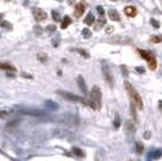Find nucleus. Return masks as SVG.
Listing matches in <instances>:
<instances>
[{"instance_id":"f257e3e1","label":"nucleus","mask_w":162,"mask_h":161,"mask_svg":"<svg viewBox=\"0 0 162 161\" xmlns=\"http://www.w3.org/2000/svg\"><path fill=\"white\" fill-rule=\"evenodd\" d=\"M125 89L127 90V92L129 95V98L132 99V103H134V105H137L139 109H143V101H142V97L139 96V93L136 91V89H134L131 84H129L128 81H125Z\"/></svg>"},{"instance_id":"f03ea898","label":"nucleus","mask_w":162,"mask_h":161,"mask_svg":"<svg viewBox=\"0 0 162 161\" xmlns=\"http://www.w3.org/2000/svg\"><path fill=\"white\" fill-rule=\"evenodd\" d=\"M90 105L93 109H100L102 107V91L98 86H93L90 93Z\"/></svg>"},{"instance_id":"7ed1b4c3","label":"nucleus","mask_w":162,"mask_h":161,"mask_svg":"<svg viewBox=\"0 0 162 161\" xmlns=\"http://www.w3.org/2000/svg\"><path fill=\"white\" fill-rule=\"evenodd\" d=\"M19 114H24V115H31V116H41L45 114L44 110L41 109H36V108H28V107H16Z\"/></svg>"},{"instance_id":"20e7f679","label":"nucleus","mask_w":162,"mask_h":161,"mask_svg":"<svg viewBox=\"0 0 162 161\" xmlns=\"http://www.w3.org/2000/svg\"><path fill=\"white\" fill-rule=\"evenodd\" d=\"M139 53L142 55V57L144 60H147L149 63V68L151 70H155L156 69V60H155V56H153V53L149 52V51H144V50H139Z\"/></svg>"},{"instance_id":"39448f33","label":"nucleus","mask_w":162,"mask_h":161,"mask_svg":"<svg viewBox=\"0 0 162 161\" xmlns=\"http://www.w3.org/2000/svg\"><path fill=\"white\" fill-rule=\"evenodd\" d=\"M61 97L63 98H66L68 101H73V102H80V103H84L86 104L87 102H86L82 97H80V96H76V95H73V93H70V92H66V91H58L57 92Z\"/></svg>"},{"instance_id":"423d86ee","label":"nucleus","mask_w":162,"mask_h":161,"mask_svg":"<svg viewBox=\"0 0 162 161\" xmlns=\"http://www.w3.org/2000/svg\"><path fill=\"white\" fill-rule=\"evenodd\" d=\"M102 70H103V74H104V78L106 80V83L110 85V86H112L114 85V78H112V75L110 73V69L109 67L106 66V64H103V67H102Z\"/></svg>"},{"instance_id":"0eeeda50","label":"nucleus","mask_w":162,"mask_h":161,"mask_svg":"<svg viewBox=\"0 0 162 161\" xmlns=\"http://www.w3.org/2000/svg\"><path fill=\"white\" fill-rule=\"evenodd\" d=\"M33 15H34V18L37 21V22L45 21L46 17H47V13L44 11V10H41V9H34Z\"/></svg>"},{"instance_id":"6e6552de","label":"nucleus","mask_w":162,"mask_h":161,"mask_svg":"<svg viewBox=\"0 0 162 161\" xmlns=\"http://www.w3.org/2000/svg\"><path fill=\"white\" fill-rule=\"evenodd\" d=\"M76 83H78V85H79L80 90L82 91L84 93H87V87H86V83H85V80H84V78L81 76V75H79V76L76 78Z\"/></svg>"},{"instance_id":"1a4fd4ad","label":"nucleus","mask_w":162,"mask_h":161,"mask_svg":"<svg viewBox=\"0 0 162 161\" xmlns=\"http://www.w3.org/2000/svg\"><path fill=\"white\" fill-rule=\"evenodd\" d=\"M108 16H109V18L112 19V21H120V13H118L116 10H114V9L109 10V12H108Z\"/></svg>"},{"instance_id":"9d476101","label":"nucleus","mask_w":162,"mask_h":161,"mask_svg":"<svg viewBox=\"0 0 162 161\" xmlns=\"http://www.w3.org/2000/svg\"><path fill=\"white\" fill-rule=\"evenodd\" d=\"M125 13L129 17H134L137 15V9L134 6H126L125 7Z\"/></svg>"},{"instance_id":"9b49d317","label":"nucleus","mask_w":162,"mask_h":161,"mask_svg":"<svg viewBox=\"0 0 162 161\" xmlns=\"http://www.w3.org/2000/svg\"><path fill=\"white\" fill-rule=\"evenodd\" d=\"M136 131V127L132 124V121H126V125H125V132L127 133H134Z\"/></svg>"},{"instance_id":"f8f14e48","label":"nucleus","mask_w":162,"mask_h":161,"mask_svg":"<svg viewBox=\"0 0 162 161\" xmlns=\"http://www.w3.org/2000/svg\"><path fill=\"white\" fill-rule=\"evenodd\" d=\"M85 12V4L82 3H80L76 5V7H75V15L76 16H81Z\"/></svg>"},{"instance_id":"ddd939ff","label":"nucleus","mask_w":162,"mask_h":161,"mask_svg":"<svg viewBox=\"0 0 162 161\" xmlns=\"http://www.w3.org/2000/svg\"><path fill=\"white\" fill-rule=\"evenodd\" d=\"M70 23H72V18H70L69 16H64L63 22H62V24H61V28H62V29H66Z\"/></svg>"},{"instance_id":"4468645a","label":"nucleus","mask_w":162,"mask_h":161,"mask_svg":"<svg viewBox=\"0 0 162 161\" xmlns=\"http://www.w3.org/2000/svg\"><path fill=\"white\" fill-rule=\"evenodd\" d=\"M0 69H4V70H12V72L16 70L15 67H12L11 64H9V63H0Z\"/></svg>"},{"instance_id":"2eb2a0df","label":"nucleus","mask_w":162,"mask_h":161,"mask_svg":"<svg viewBox=\"0 0 162 161\" xmlns=\"http://www.w3.org/2000/svg\"><path fill=\"white\" fill-rule=\"evenodd\" d=\"M85 23L87 24V25L93 24V23H94V16H93L92 13H88V15H87V17L85 18Z\"/></svg>"},{"instance_id":"dca6fc26","label":"nucleus","mask_w":162,"mask_h":161,"mask_svg":"<svg viewBox=\"0 0 162 161\" xmlns=\"http://www.w3.org/2000/svg\"><path fill=\"white\" fill-rule=\"evenodd\" d=\"M73 152H74V154H75V155H78V156H81V158H84V156H85V153H84L80 148L73 147Z\"/></svg>"},{"instance_id":"f3484780","label":"nucleus","mask_w":162,"mask_h":161,"mask_svg":"<svg viewBox=\"0 0 162 161\" xmlns=\"http://www.w3.org/2000/svg\"><path fill=\"white\" fill-rule=\"evenodd\" d=\"M153 154L150 155V158H154V159H159L161 155H162V150L161 149H157V150H155V152H151Z\"/></svg>"},{"instance_id":"a211bd4d","label":"nucleus","mask_w":162,"mask_h":161,"mask_svg":"<svg viewBox=\"0 0 162 161\" xmlns=\"http://www.w3.org/2000/svg\"><path fill=\"white\" fill-rule=\"evenodd\" d=\"M82 36L85 39H88V38L92 36V33H91V30L88 28H85V29H82Z\"/></svg>"},{"instance_id":"6ab92c4d","label":"nucleus","mask_w":162,"mask_h":161,"mask_svg":"<svg viewBox=\"0 0 162 161\" xmlns=\"http://www.w3.org/2000/svg\"><path fill=\"white\" fill-rule=\"evenodd\" d=\"M143 150H144L143 144L140 143V142H137V143H136V153H138V154H142V153H143Z\"/></svg>"},{"instance_id":"aec40b11","label":"nucleus","mask_w":162,"mask_h":161,"mask_svg":"<svg viewBox=\"0 0 162 161\" xmlns=\"http://www.w3.org/2000/svg\"><path fill=\"white\" fill-rule=\"evenodd\" d=\"M46 105L48 107V108L53 109V110H56V109L58 108V105H57V104H56L53 101H46Z\"/></svg>"},{"instance_id":"412c9836","label":"nucleus","mask_w":162,"mask_h":161,"mask_svg":"<svg viewBox=\"0 0 162 161\" xmlns=\"http://www.w3.org/2000/svg\"><path fill=\"white\" fill-rule=\"evenodd\" d=\"M37 60H40L41 62H45L47 60V56L45 53H37Z\"/></svg>"},{"instance_id":"4be33fe9","label":"nucleus","mask_w":162,"mask_h":161,"mask_svg":"<svg viewBox=\"0 0 162 161\" xmlns=\"http://www.w3.org/2000/svg\"><path fill=\"white\" fill-rule=\"evenodd\" d=\"M114 127L115 128H118L120 127V116L116 115L115 116V120H114Z\"/></svg>"},{"instance_id":"5701e85b","label":"nucleus","mask_w":162,"mask_h":161,"mask_svg":"<svg viewBox=\"0 0 162 161\" xmlns=\"http://www.w3.org/2000/svg\"><path fill=\"white\" fill-rule=\"evenodd\" d=\"M78 52H79V53H80V55H81V56H82L84 58H88V57H90V55H88V52H86L85 50H81V49H79V50H78Z\"/></svg>"},{"instance_id":"b1692460","label":"nucleus","mask_w":162,"mask_h":161,"mask_svg":"<svg viewBox=\"0 0 162 161\" xmlns=\"http://www.w3.org/2000/svg\"><path fill=\"white\" fill-rule=\"evenodd\" d=\"M3 27V28H5V29H10L11 28V23H9V22H6V21H4V22H1V24H0Z\"/></svg>"},{"instance_id":"393cba45","label":"nucleus","mask_w":162,"mask_h":161,"mask_svg":"<svg viewBox=\"0 0 162 161\" xmlns=\"http://www.w3.org/2000/svg\"><path fill=\"white\" fill-rule=\"evenodd\" d=\"M52 18H53V21L58 22V21H59V13L57 11H52Z\"/></svg>"},{"instance_id":"a878e982","label":"nucleus","mask_w":162,"mask_h":161,"mask_svg":"<svg viewBox=\"0 0 162 161\" xmlns=\"http://www.w3.org/2000/svg\"><path fill=\"white\" fill-rule=\"evenodd\" d=\"M150 23L153 24L154 28H160V23H159L156 19H154V18H153V19H150Z\"/></svg>"},{"instance_id":"bb28decb","label":"nucleus","mask_w":162,"mask_h":161,"mask_svg":"<svg viewBox=\"0 0 162 161\" xmlns=\"http://www.w3.org/2000/svg\"><path fill=\"white\" fill-rule=\"evenodd\" d=\"M161 40H162V39H161L159 35H154L153 38H151V41H153V42H160Z\"/></svg>"},{"instance_id":"cd10ccee","label":"nucleus","mask_w":162,"mask_h":161,"mask_svg":"<svg viewBox=\"0 0 162 161\" xmlns=\"http://www.w3.org/2000/svg\"><path fill=\"white\" fill-rule=\"evenodd\" d=\"M6 116H9V111H6V110L0 111V117H6Z\"/></svg>"},{"instance_id":"c85d7f7f","label":"nucleus","mask_w":162,"mask_h":161,"mask_svg":"<svg viewBox=\"0 0 162 161\" xmlns=\"http://www.w3.org/2000/svg\"><path fill=\"white\" fill-rule=\"evenodd\" d=\"M136 72H137V73H139V74H143V73L145 72V69H144V68H142V67H137V68H136Z\"/></svg>"},{"instance_id":"c756f323","label":"nucleus","mask_w":162,"mask_h":161,"mask_svg":"<svg viewBox=\"0 0 162 161\" xmlns=\"http://www.w3.org/2000/svg\"><path fill=\"white\" fill-rule=\"evenodd\" d=\"M97 11L99 12L100 16H103V15H104V10H103V7H102V6H97Z\"/></svg>"},{"instance_id":"7c9ffc66","label":"nucleus","mask_w":162,"mask_h":161,"mask_svg":"<svg viewBox=\"0 0 162 161\" xmlns=\"http://www.w3.org/2000/svg\"><path fill=\"white\" fill-rule=\"evenodd\" d=\"M121 70H122L123 75H125V76H127V75H128V70H127V69L125 68V66H121Z\"/></svg>"},{"instance_id":"2f4dec72","label":"nucleus","mask_w":162,"mask_h":161,"mask_svg":"<svg viewBox=\"0 0 162 161\" xmlns=\"http://www.w3.org/2000/svg\"><path fill=\"white\" fill-rule=\"evenodd\" d=\"M112 30H114V28H112V25H108V28L105 29V32H106V33H111Z\"/></svg>"},{"instance_id":"473e14b6","label":"nucleus","mask_w":162,"mask_h":161,"mask_svg":"<svg viewBox=\"0 0 162 161\" xmlns=\"http://www.w3.org/2000/svg\"><path fill=\"white\" fill-rule=\"evenodd\" d=\"M22 76L23 78H27V79H31V78H33L30 74H27V73H22Z\"/></svg>"},{"instance_id":"72a5a7b5","label":"nucleus","mask_w":162,"mask_h":161,"mask_svg":"<svg viewBox=\"0 0 162 161\" xmlns=\"http://www.w3.org/2000/svg\"><path fill=\"white\" fill-rule=\"evenodd\" d=\"M47 30L55 32V30H56V27H55V25H47Z\"/></svg>"},{"instance_id":"f704fd0d","label":"nucleus","mask_w":162,"mask_h":161,"mask_svg":"<svg viewBox=\"0 0 162 161\" xmlns=\"http://www.w3.org/2000/svg\"><path fill=\"white\" fill-rule=\"evenodd\" d=\"M150 137H151V135H150V132H149V131H147V132L144 133V138H145V139H149Z\"/></svg>"},{"instance_id":"c9c22d12","label":"nucleus","mask_w":162,"mask_h":161,"mask_svg":"<svg viewBox=\"0 0 162 161\" xmlns=\"http://www.w3.org/2000/svg\"><path fill=\"white\" fill-rule=\"evenodd\" d=\"M159 108H160V110L162 111V101H160V102H159Z\"/></svg>"},{"instance_id":"e433bc0d","label":"nucleus","mask_w":162,"mask_h":161,"mask_svg":"<svg viewBox=\"0 0 162 161\" xmlns=\"http://www.w3.org/2000/svg\"><path fill=\"white\" fill-rule=\"evenodd\" d=\"M3 17H4V15H3V13H0V19H1Z\"/></svg>"},{"instance_id":"4c0bfd02","label":"nucleus","mask_w":162,"mask_h":161,"mask_svg":"<svg viewBox=\"0 0 162 161\" xmlns=\"http://www.w3.org/2000/svg\"><path fill=\"white\" fill-rule=\"evenodd\" d=\"M110 1H116V0H110Z\"/></svg>"}]
</instances>
